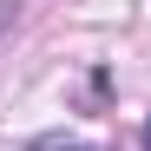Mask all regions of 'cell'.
I'll return each mask as SVG.
<instances>
[{"mask_svg": "<svg viewBox=\"0 0 151 151\" xmlns=\"http://www.w3.org/2000/svg\"><path fill=\"white\" fill-rule=\"evenodd\" d=\"M33 151H99V145H79V138H33Z\"/></svg>", "mask_w": 151, "mask_h": 151, "instance_id": "obj_1", "label": "cell"}, {"mask_svg": "<svg viewBox=\"0 0 151 151\" xmlns=\"http://www.w3.org/2000/svg\"><path fill=\"white\" fill-rule=\"evenodd\" d=\"M7 20H13V0H0V27H7Z\"/></svg>", "mask_w": 151, "mask_h": 151, "instance_id": "obj_2", "label": "cell"}]
</instances>
